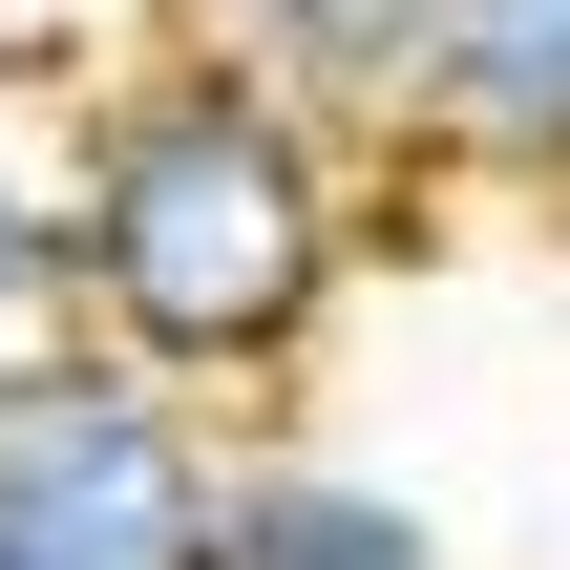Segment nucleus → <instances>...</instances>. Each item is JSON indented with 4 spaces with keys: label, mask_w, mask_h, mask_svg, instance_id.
Instances as JSON below:
<instances>
[{
    "label": "nucleus",
    "mask_w": 570,
    "mask_h": 570,
    "mask_svg": "<svg viewBox=\"0 0 570 570\" xmlns=\"http://www.w3.org/2000/svg\"><path fill=\"white\" fill-rule=\"evenodd\" d=\"M42 190H63V338L127 360V381H169L190 423L233 381H296L317 317H338V275H360V148L296 127L275 85L190 63V42L106 63L63 106Z\"/></svg>",
    "instance_id": "nucleus-1"
},
{
    "label": "nucleus",
    "mask_w": 570,
    "mask_h": 570,
    "mask_svg": "<svg viewBox=\"0 0 570 570\" xmlns=\"http://www.w3.org/2000/svg\"><path fill=\"white\" fill-rule=\"evenodd\" d=\"M212 423L85 338L0 360V550L21 570H212Z\"/></svg>",
    "instance_id": "nucleus-2"
},
{
    "label": "nucleus",
    "mask_w": 570,
    "mask_h": 570,
    "mask_svg": "<svg viewBox=\"0 0 570 570\" xmlns=\"http://www.w3.org/2000/svg\"><path fill=\"white\" fill-rule=\"evenodd\" d=\"M402 148L487 169V190H570V0H423Z\"/></svg>",
    "instance_id": "nucleus-3"
},
{
    "label": "nucleus",
    "mask_w": 570,
    "mask_h": 570,
    "mask_svg": "<svg viewBox=\"0 0 570 570\" xmlns=\"http://www.w3.org/2000/svg\"><path fill=\"white\" fill-rule=\"evenodd\" d=\"M169 42L233 63V85H275L338 148H402V85H423V0H190Z\"/></svg>",
    "instance_id": "nucleus-4"
},
{
    "label": "nucleus",
    "mask_w": 570,
    "mask_h": 570,
    "mask_svg": "<svg viewBox=\"0 0 570 570\" xmlns=\"http://www.w3.org/2000/svg\"><path fill=\"white\" fill-rule=\"evenodd\" d=\"M212 570H444V529L360 465H233L212 487Z\"/></svg>",
    "instance_id": "nucleus-5"
},
{
    "label": "nucleus",
    "mask_w": 570,
    "mask_h": 570,
    "mask_svg": "<svg viewBox=\"0 0 570 570\" xmlns=\"http://www.w3.org/2000/svg\"><path fill=\"white\" fill-rule=\"evenodd\" d=\"M42 296H63V190H42V148L0 127V360L42 338Z\"/></svg>",
    "instance_id": "nucleus-6"
},
{
    "label": "nucleus",
    "mask_w": 570,
    "mask_h": 570,
    "mask_svg": "<svg viewBox=\"0 0 570 570\" xmlns=\"http://www.w3.org/2000/svg\"><path fill=\"white\" fill-rule=\"evenodd\" d=\"M0 570H21V550H0Z\"/></svg>",
    "instance_id": "nucleus-7"
}]
</instances>
